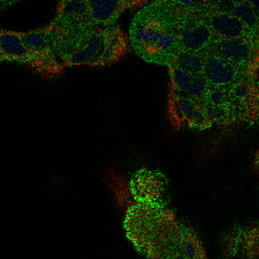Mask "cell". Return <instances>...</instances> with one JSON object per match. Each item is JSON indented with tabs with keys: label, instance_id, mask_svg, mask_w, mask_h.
Instances as JSON below:
<instances>
[{
	"label": "cell",
	"instance_id": "cell-9",
	"mask_svg": "<svg viewBox=\"0 0 259 259\" xmlns=\"http://www.w3.org/2000/svg\"><path fill=\"white\" fill-rule=\"evenodd\" d=\"M205 19L212 28L216 36L224 38H240V36H250V38H259L258 34L251 32L244 27V24L231 15L230 12L224 11H204Z\"/></svg>",
	"mask_w": 259,
	"mask_h": 259
},
{
	"label": "cell",
	"instance_id": "cell-12",
	"mask_svg": "<svg viewBox=\"0 0 259 259\" xmlns=\"http://www.w3.org/2000/svg\"><path fill=\"white\" fill-rule=\"evenodd\" d=\"M36 54L31 53L24 45L20 32L2 30L0 28V62L2 61H18L30 64Z\"/></svg>",
	"mask_w": 259,
	"mask_h": 259
},
{
	"label": "cell",
	"instance_id": "cell-14",
	"mask_svg": "<svg viewBox=\"0 0 259 259\" xmlns=\"http://www.w3.org/2000/svg\"><path fill=\"white\" fill-rule=\"evenodd\" d=\"M197 103L198 101H194L190 97H186L181 93L171 91L169 97V112L171 121L177 127L186 125L190 128L194 112L197 108Z\"/></svg>",
	"mask_w": 259,
	"mask_h": 259
},
{
	"label": "cell",
	"instance_id": "cell-22",
	"mask_svg": "<svg viewBox=\"0 0 259 259\" xmlns=\"http://www.w3.org/2000/svg\"><path fill=\"white\" fill-rule=\"evenodd\" d=\"M202 103L205 105H222L230 103L228 88H219V87H208Z\"/></svg>",
	"mask_w": 259,
	"mask_h": 259
},
{
	"label": "cell",
	"instance_id": "cell-3",
	"mask_svg": "<svg viewBox=\"0 0 259 259\" xmlns=\"http://www.w3.org/2000/svg\"><path fill=\"white\" fill-rule=\"evenodd\" d=\"M130 193L134 201L166 208L170 202L169 178L159 170L142 167L130 178Z\"/></svg>",
	"mask_w": 259,
	"mask_h": 259
},
{
	"label": "cell",
	"instance_id": "cell-5",
	"mask_svg": "<svg viewBox=\"0 0 259 259\" xmlns=\"http://www.w3.org/2000/svg\"><path fill=\"white\" fill-rule=\"evenodd\" d=\"M213 36L204 11H192L178 16V42L181 49L205 54Z\"/></svg>",
	"mask_w": 259,
	"mask_h": 259
},
{
	"label": "cell",
	"instance_id": "cell-29",
	"mask_svg": "<svg viewBox=\"0 0 259 259\" xmlns=\"http://www.w3.org/2000/svg\"><path fill=\"white\" fill-rule=\"evenodd\" d=\"M2 6H3V0H0V11H2Z\"/></svg>",
	"mask_w": 259,
	"mask_h": 259
},
{
	"label": "cell",
	"instance_id": "cell-10",
	"mask_svg": "<svg viewBox=\"0 0 259 259\" xmlns=\"http://www.w3.org/2000/svg\"><path fill=\"white\" fill-rule=\"evenodd\" d=\"M127 40L124 32L116 27L103 28V48L95 66H108L124 57Z\"/></svg>",
	"mask_w": 259,
	"mask_h": 259
},
{
	"label": "cell",
	"instance_id": "cell-8",
	"mask_svg": "<svg viewBox=\"0 0 259 259\" xmlns=\"http://www.w3.org/2000/svg\"><path fill=\"white\" fill-rule=\"evenodd\" d=\"M134 4V0H88L91 20L96 27H111L119 22L121 14Z\"/></svg>",
	"mask_w": 259,
	"mask_h": 259
},
{
	"label": "cell",
	"instance_id": "cell-25",
	"mask_svg": "<svg viewBox=\"0 0 259 259\" xmlns=\"http://www.w3.org/2000/svg\"><path fill=\"white\" fill-rule=\"evenodd\" d=\"M212 124H213V123H212V120H210V117L208 116L205 105L202 104V101H200V103H197V108H196V112H194V116H193V120H192V124H190V128L202 131V130L210 128Z\"/></svg>",
	"mask_w": 259,
	"mask_h": 259
},
{
	"label": "cell",
	"instance_id": "cell-30",
	"mask_svg": "<svg viewBox=\"0 0 259 259\" xmlns=\"http://www.w3.org/2000/svg\"><path fill=\"white\" fill-rule=\"evenodd\" d=\"M235 2H238V0H235Z\"/></svg>",
	"mask_w": 259,
	"mask_h": 259
},
{
	"label": "cell",
	"instance_id": "cell-18",
	"mask_svg": "<svg viewBox=\"0 0 259 259\" xmlns=\"http://www.w3.org/2000/svg\"><path fill=\"white\" fill-rule=\"evenodd\" d=\"M181 244L185 259H204L206 258V252L202 247V243L197 234L189 227H184L181 224Z\"/></svg>",
	"mask_w": 259,
	"mask_h": 259
},
{
	"label": "cell",
	"instance_id": "cell-26",
	"mask_svg": "<svg viewBox=\"0 0 259 259\" xmlns=\"http://www.w3.org/2000/svg\"><path fill=\"white\" fill-rule=\"evenodd\" d=\"M235 4V0H204V11L228 12Z\"/></svg>",
	"mask_w": 259,
	"mask_h": 259
},
{
	"label": "cell",
	"instance_id": "cell-13",
	"mask_svg": "<svg viewBox=\"0 0 259 259\" xmlns=\"http://www.w3.org/2000/svg\"><path fill=\"white\" fill-rule=\"evenodd\" d=\"M53 22L57 23H92L88 0H60L57 15Z\"/></svg>",
	"mask_w": 259,
	"mask_h": 259
},
{
	"label": "cell",
	"instance_id": "cell-23",
	"mask_svg": "<svg viewBox=\"0 0 259 259\" xmlns=\"http://www.w3.org/2000/svg\"><path fill=\"white\" fill-rule=\"evenodd\" d=\"M205 108L212 123H218V124H228V123H231L230 107H228V104L205 105Z\"/></svg>",
	"mask_w": 259,
	"mask_h": 259
},
{
	"label": "cell",
	"instance_id": "cell-11",
	"mask_svg": "<svg viewBox=\"0 0 259 259\" xmlns=\"http://www.w3.org/2000/svg\"><path fill=\"white\" fill-rule=\"evenodd\" d=\"M101 48H103V28L95 27L78 50L62 56L61 61L68 66H74V65L95 66L97 58L100 56Z\"/></svg>",
	"mask_w": 259,
	"mask_h": 259
},
{
	"label": "cell",
	"instance_id": "cell-1",
	"mask_svg": "<svg viewBox=\"0 0 259 259\" xmlns=\"http://www.w3.org/2000/svg\"><path fill=\"white\" fill-rule=\"evenodd\" d=\"M130 44L146 62L167 66L180 49L178 16L151 2L134 16L130 26Z\"/></svg>",
	"mask_w": 259,
	"mask_h": 259
},
{
	"label": "cell",
	"instance_id": "cell-28",
	"mask_svg": "<svg viewBox=\"0 0 259 259\" xmlns=\"http://www.w3.org/2000/svg\"><path fill=\"white\" fill-rule=\"evenodd\" d=\"M19 2H22V0H3V6H2V11H3V10H6V8L11 7V6H14V4L19 3Z\"/></svg>",
	"mask_w": 259,
	"mask_h": 259
},
{
	"label": "cell",
	"instance_id": "cell-21",
	"mask_svg": "<svg viewBox=\"0 0 259 259\" xmlns=\"http://www.w3.org/2000/svg\"><path fill=\"white\" fill-rule=\"evenodd\" d=\"M161 4L174 15H184L192 11H204V0H151Z\"/></svg>",
	"mask_w": 259,
	"mask_h": 259
},
{
	"label": "cell",
	"instance_id": "cell-24",
	"mask_svg": "<svg viewBox=\"0 0 259 259\" xmlns=\"http://www.w3.org/2000/svg\"><path fill=\"white\" fill-rule=\"evenodd\" d=\"M158 259H185L181 244V230H180V235L177 238H174L171 242H169L163 247Z\"/></svg>",
	"mask_w": 259,
	"mask_h": 259
},
{
	"label": "cell",
	"instance_id": "cell-4",
	"mask_svg": "<svg viewBox=\"0 0 259 259\" xmlns=\"http://www.w3.org/2000/svg\"><path fill=\"white\" fill-rule=\"evenodd\" d=\"M206 53L222 57L234 64L242 65L251 70H256L259 54V38L240 36V38H224L213 36Z\"/></svg>",
	"mask_w": 259,
	"mask_h": 259
},
{
	"label": "cell",
	"instance_id": "cell-6",
	"mask_svg": "<svg viewBox=\"0 0 259 259\" xmlns=\"http://www.w3.org/2000/svg\"><path fill=\"white\" fill-rule=\"evenodd\" d=\"M202 76L208 82V87H219V88H230L243 77H250L251 80L256 81V70L234 64L231 61L214 56L212 53L204 54L202 64Z\"/></svg>",
	"mask_w": 259,
	"mask_h": 259
},
{
	"label": "cell",
	"instance_id": "cell-2",
	"mask_svg": "<svg viewBox=\"0 0 259 259\" xmlns=\"http://www.w3.org/2000/svg\"><path fill=\"white\" fill-rule=\"evenodd\" d=\"M123 228L125 238L138 254L158 259L163 247L180 235L181 223L177 222L174 212L167 206L134 201L125 209Z\"/></svg>",
	"mask_w": 259,
	"mask_h": 259
},
{
	"label": "cell",
	"instance_id": "cell-27",
	"mask_svg": "<svg viewBox=\"0 0 259 259\" xmlns=\"http://www.w3.org/2000/svg\"><path fill=\"white\" fill-rule=\"evenodd\" d=\"M246 2L248 3V6H250V7L259 15V0H246Z\"/></svg>",
	"mask_w": 259,
	"mask_h": 259
},
{
	"label": "cell",
	"instance_id": "cell-16",
	"mask_svg": "<svg viewBox=\"0 0 259 259\" xmlns=\"http://www.w3.org/2000/svg\"><path fill=\"white\" fill-rule=\"evenodd\" d=\"M22 39L27 49L34 54H42V53L50 52L52 49V34L50 27H40L31 30L27 32H20ZM54 52V50H53Z\"/></svg>",
	"mask_w": 259,
	"mask_h": 259
},
{
	"label": "cell",
	"instance_id": "cell-20",
	"mask_svg": "<svg viewBox=\"0 0 259 259\" xmlns=\"http://www.w3.org/2000/svg\"><path fill=\"white\" fill-rule=\"evenodd\" d=\"M58 58L60 57L57 56L53 50H50V52L42 53V54H36L35 58L28 65L42 74H57L65 66L64 62L62 61L60 62Z\"/></svg>",
	"mask_w": 259,
	"mask_h": 259
},
{
	"label": "cell",
	"instance_id": "cell-15",
	"mask_svg": "<svg viewBox=\"0 0 259 259\" xmlns=\"http://www.w3.org/2000/svg\"><path fill=\"white\" fill-rule=\"evenodd\" d=\"M231 250L236 256H256L258 252V230L256 227L251 230H240L232 239Z\"/></svg>",
	"mask_w": 259,
	"mask_h": 259
},
{
	"label": "cell",
	"instance_id": "cell-19",
	"mask_svg": "<svg viewBox=\"0 0 259 259\" xmlns=\"http://www.w3.org/2000/svg\"><path fill=\"white\" fill-rule=\"evenodd\" d=\"M231 15L238 18L247 30L259 35V15L248 6L246 0H238L228 11Z\"/></svg>",
	"mask_w": 259,
	"mask_h": 259
},
{
	"label": "cell",
	"instance_id": "cell-17",
	"mask_svg": "<svg viewBox=\"0 0 259 259\" xmlns=\"http://www.w3.org/2000/svg\"><path fill=\"white\" fill-rule=\"evenodd\" d=\"M171 64L176 65L186 73L202 74V64H204V54L197 52H190L185 49H178L174 56ZM170 65V64H169Z\"/></svg>",
	"mask_w": 259,
	"mask_h": 259
},
{
	"label": "cell",
	"instance_id": "cell-7",
	"mask_svg": "<svg viewBox=\"0 0 259 259\" xmlns=\"http://www.w3.org/2000/svg\"><path fill=\"white\" fill-rule=\"evenodd\" d=\"M167 69H169L170 81H171V91L190 97L198 103L204 100L206 89H208V82L202 74L186 73L173 64L167 65Z\"/></svg>",
	"mask_w": 259,
	"mask_h": 259
}]
</instances>
